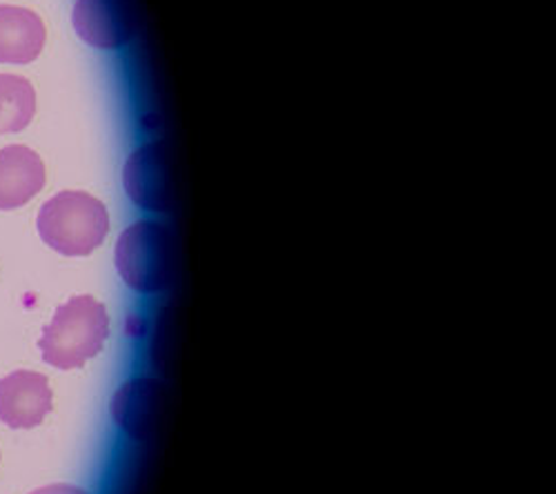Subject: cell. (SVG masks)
Returning a JSON list of instances; mask_svg holds the SVG:
<instances>
[{
  "instance_id": "obj_1",
  "label": "cell",
  "mask_w": 556,
  "mask_h": 494,
  "mask_svg": "<svg viewBox=\"0 0 556 494\" xmlns=\"http://www.w3.org/2000/svg\"><path fill=\"white\" fill-rule=\"evenodd\" d=\"M110 334V319L103 303L94 296H74L61 305L52 324L45 328L38 347L45 364L59 370H74L94 358Z\"/></svg>"
},
{
  "instance_id": "obj_2",
  "label": "cell",
  "mask_w": 556,
  "mask_h": 494,
  "mask_svg": "<svg viewBox=\"0 0 556 494\" xmlns=\"http://www.w3.org/2000/svg\"><path fill=\"white\" fill-rule=\"evenodd\" d=\"M40 239L65 256H87L110 232L108 207L85 192H61L40 207Z\"/></svg>"
},
{
  "instance_id": "obj_3",
  "label": "cell",
  "mask_w": 556,
  "mask_h": 494,
  "mask_svg": "<svg viewBox=\"0 0 556 494\" xmlns=\"http://www.w3.org/2000/svg\"><path fill=\"white\" fill-rule=\"evenodd\" d=\"M116 267L123 281L143 294L165 290L174 279V239L156 220H138L116 245Z\"/></svg>"
},
{
  "instance_id": "obj_4",
  "label": "cell",
  "mask_w": 556,
  "mask_h": 494,
  "mask_svg": "<svg viewBox=\"0 0 556 494\" xmlns=\"http://www.w3.org/2000/svg\"><path fill=\"white\" fill-rule=\"evenodd\" d=\"M123 186L138 207L167 210L174 199V172L167 148L163 143L138 148L125 163Z\"/></svg>"
},
{
  "instance_id": "obj_5",
  "label": "cell",
  "mask_w": 556,
  "mask_h": 494,
  "mask_svg": "<svg viewBox=\"0 0 556 494\" xmlns=\"http://www.w3.org/2000/svg\"><path fill=\"white\" fill-rule=\"evenodd\" d=\"M167 408V388L156 379H131L112 398L116 426L134 441L156 434Z\"/></svg>"
},
{
  "instance_id": "obj_6",
  "label": "cell",
  "mask_w": 556,
  "mask_h": 494,
  "mask_svg": "<svg viewBox=\"0 0 556 494\" xmlns=\"http://www.w3.org/2000/svg\"><path fill=\"white\" fill-rule=\"evenodd\" d=\"M76 34L99 50H118L138 27L131 0H78L74 5Z\"/></svg>"
},
{
  "instance_id": "obj_7",
  "label": "cell",
  "mask_w": 556,
  "mask_h": 494,
  "mask_svg": "<svg viewBox=\"0 0 556 494\" xmlns=\"http://www.w3.org/2000/svg\"><path fill=\"white\" fill-rule=\"evenodd\" d=\"M52 388L45 375L18 370L0 379V421L14 430H29L52 413Z\"/></svg>"
},
{
  "instance_id": "obj_8",
  "label": "cell",
  "mask_w": 556,
  "mask_h": 494,
  "mask_svg": "<svg viewBox=\"0 0 556 494\" xmlns=\"http://www.w3.org/2000/svg\"><path fill=\"white\" fill-rule=\"evenodd\" d=\"M45 186V165L25 145L0 150V210L27 205Z\"/></svg>"
},
{
  "instance_id": "obj_9",
  "label": "cell",
  "mask_w": 556,
  "mask_h": 494,
  "mask_svg": "<svg viewBox=\"0 0 556 494\" xmlns=\"http://www.w3.org/2000/svg\"><path fill=\"white\" fill-rule=\"evenodd\" d=\"M45 48V25L25 8L0 5V63L27 65Z\"/></svg>"
},
{
  "instance_id": "obj_10",
  "label": "cell",
  "mask_w": 556,
  "mask_h": 494,
  "mask_svg": "<svg viewBox=\"0 0 556 494\" xmlns=\"http://www.w3.org/2000/svg\"><path fill=\"white\" fill-rule=\"evenodd\" d=\"M36 114V92L27 78L0 74V134L25 129Z\"/></svg>"
},
{
  "instance_id": "obj_11",
  "label": "cell",
  "mask_w": 556,
  "mask_h": 494,
  "mask_svg": "<svg viewBox=\"0 0 556 494\" xmlns=\"http://www.w3.org/2000/svg\"><path fill=\"white\" fill-rule=\"evenodd\" d=\"M29 494H89L76 485H67V483H56V485H45V487H38Z\"/></svg>"
}]
</instances>
